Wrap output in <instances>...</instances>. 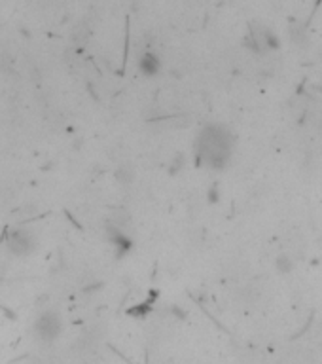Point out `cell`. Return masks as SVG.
<instances>
[{
  "label": "cell",
  "mask_w": 322,
  "mask_h": 364,
  "mask_svg": "<svg viewBox=\"0 0 322 364\" xmlns=\"http://www.w3.org/2000/svg\"><path fill=\"white\" fill-rule=\"evenodd\" d=\"M229 139L228 133H224L220 127H208L201 135V156L210 165H222L228 157Z\"/></svg>",
  "instance_id": "obj_1"
},
{
  "label": "cell",
  "mask_w": 322,
  "mask_h": 364,
  "mask_svg": "<svg viewBox=\"0 0 322 364\" xmlns=\"http://www.w3.org/2000/svg\"><path fill=\"white\" fill-rule=\"evenodd\" d=\"M32 237L27 234V231H14L12 234V239H10V247L14 250L15 254H27L30 249H32Z\"/></svg>",
  "instance_id": "obj_3"
},
{
  "label": "cell",
  "mask_w": 322,
  "mask_h": 364,
  "mask_svg": "<svg viewBox=\"0 0 322 364\" xmlns=\"http://www.w3.org/2000/svg\"><path fill=\"white\" fill-rule=\"evenodd\" d=\"M138 69L144 72V74H148V76H152V74H156V72L159 71V59L156 53H144L142 59L138 61Z\"/></svg>",
  "instance_id": "obj_4"
},
{
  "label": "cell",
  "mask_w": 322,
  "mask_h": 364,
  "mask_svg": "<svg viewBox=\"0 0 322 364\" xmlns=\"http://www.w3.org/2000/svg\"><path fill=\"white\" fill-rule=\"evenodd\" d=\"M59 332H61V322H59V317L55 313H44L36 322V336L44 342L55 340Z\"/></svg>",
  "instance_id": "obj_2"
}]
</instances>
